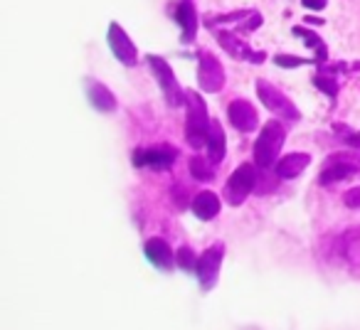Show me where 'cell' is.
Masks as SVG:
<instances>
[{"instance_id":"30bf717a","label":"cell","mask_w":360,"mask_h":330,"mask_svg":"<svg viewBox=\"0 0 360 330\" xmlns=\"http://www.w3.org/2000/svg\"><path fill=\"white\" fill-rule=\"evenodd\" d=\"M227 116H230L232 126H235L237 131H242V133H252V131L257 128V121H259L257 109L245 99L232 101V104L227 106Z\"/></svg>"},{"instance_id":"ffe728a7","label":"cell","mask_w":360,"mask_h":330,"mask_svg":"<svg viewBox=\"0 0 360 330\" xmlns=\"http://www.w3.org/2000/svg\"><path fill=\"white\" fill-rule=\"evenodd\" d=\"M294 35L304 37L306 45L314 47V50H319V60H321V62L326 60V55H328V52H326V45H323V42H321V37H319V35H314V32H309V30H306V27H296Z\"/></svg>"},{"instance_id":"7402d4cb","label":"cell","mask_w":360,"mask_h":330,"mask_svg":"<svg viewBox=\"0 0 360 330\" xmlns=\"http://www.w3.org/2000/svg\"><path fill=\"white\" fill-rule=\"evenodd\" d=\"M343 202H345V207H350V210H360V185L350 187V190L343 195Z\"/></svg>"},{"instance_id":"3957f363","label":"cell","mask_w":360,"mask_h":330,"mask_svg":"<svg viewBox=\"0 0 360 330\" xmlns=\"http://www.w3.org/2000/svg\"><path fill=\"white\" fill-rule=\"evenodd\" d=\"M255 89H257V94H259L262 104H264L271 114H276L279 119H286V121H299L301 119V114L294 106V101H291L281 89H276L274 84H269L266 79H257Z\"/></svg>"},{"instance_id":"cb8c5ba5","label":"cell","mask_w":360,"mask_h":330,"mask_svg":"<svg viewBox=\"0 0 360 330\" xmlns=\"http://www.w3.org/2000/svg\"><path fill=\"white\" fill-rule=\"evenodd\" d=\"M316 84H319L321 89H323L328 96H335V91H338V86H335V81H333V79H326V77H316Z\"/></svg>"},{"instance_id":"5b68a950","label":"cell","mask_w":360,"mask_h":330,"mask_svg":"<svg viewBox=\"0 0 360 330\" xmlns=\"http://www.w3.org/2000/svg\"><path fill=\"white\" fill-rule=\"evenodd\" d=\"M148 65H150V70H153V77L158 79V86L163 89L168 104L178 106L180 101H183V89H180V84L175 81V74H173V70H170V65L163 57H155V55H148Z\"/></svg>"},{"instance_id":"9c48e42d","label":"cell","mask_w":360,"mask_h":330,"mask_svg":"<svg viewBox=\"0 0 360 330\" xmlns=\"http://www.w3.org/2000/svg\"><path fill=\"white\" fill-rule=\"evenodd\" d=\"M109 47L116 60L124 62L126 67H134L136 60H139V50H136V45L129 40V35H126V30L119 22H111L109 25Z\"/></svg>"},{"instance_id":"44dd1931","label":"cell","mask_w":360,"mask_h":330,"mask_svg":"<svg viewBox=\"0 0 360 330\" xmlns=\"http://www.w3.org/2000/svg\"><path fill=\"white\" fill-rule=\"evenodd\" d=\"M195 264H198V259H195V254H193L191 246H180V249H178V266H180V269L193 271V269H195Z\"/></svg>"},{"instance_id":"9a60e30c","label":"cell","mask_w":360,"mask_h":330,"mask_svg":"<svg viewBox=\"0 0 360 330\" xmlns=\"http://www.w3.org/2000/svg\"><path fill=\"white\" fill-rule=\"evenodd\" d=\"M207 155H210V160H215V163H222L225 160V145H227V138H225V131H222V126L217 124V121H212L210 124V133H207Z\"/></svg>"},{"instance_id":"52a82bcc","label":"cell","mask_w":360,"mask_h":330,"mask_svg":"<svg viewBox=\"0 0 360 330\" xmlns=\"http://www.w3.org/2000/svg\"><path fill=\"white\" fill-rule=\"evenodd\" d=\"M198 81H200L202 91H222L225 86V70L217 62V57H212L210 52H200V65H198Z\"/></svg>"},{"instance_id":"7a4b0ae2","label":"cell","mask_w":360,"mask_h":330,"mask_svg":"<svg viewBox=\"0 0 360 330\" xmlns=\"http://www.w3.org/2000/svg\"><path fill=\"white\" fill-rule=\"evenodd\" d=\"M286 138V131L279 121H269V124L262 128L259 138L255 143V163L259 171H271L276 163V153L281 150Z\"/></svg>"},{"instance_id":"603a6c76","label":"cell","mask_w":360,"mask_h":330,"mask_svg":"<svg viewBox=\"0 0 360 330\" xmlns=\"http://www.w3.org/2000/svg\"><path fill=\"white\" fill-rule=\"evenodd\" d=\"M274 62L279 67H301V65H309V60H301V57H286V55H276Z\"/></svg>"},{"instance_id":"d4e9b609","label":"cell","mask_w":360,"mask_h":330,"mask_svg":"<svg viewBox=\"0 0 360 330\" xmlns=\"http://www.w3.org/2000/svg\"><path fill=\"white\" fill-rule=\"evenodd\" d=\"M301 3H304V8H309V11H323L328 0H301Z\"/></svg>"},{"instance_id":"277c9868","label":"cell","mask_w":360,"mask_h":330,"mask_svg":"<svg viewBox=\"0 0 360 330\" xmlns=\"http://www.w3.org/2000/svg\"><path fill=\"white\" fill-rule=\"evenodd\" d=\"M255 183H257V168L250 163H242L240 168L232 173L230 180H227V185H225L227 202L235 207L242 205V202L252 195V190H255Z\"/></svg>"},{"instance_id":"2e32d148","label":"cell","mask_w":360,"mask_h":330,"mask_svg":"<svg viewBox=\"0 0 360 330\" xmlns=\"http://www.w3.org/2000/svg\"><path fill=\"white\" fill-rule=\"evenodd\" d=\"M217 40H220V45L225 47V50L230 52L232 57H242V60L262 62V55H252L250 47H247L245 42L237 40V35H232V32H217Z\"/></svg>"},{"instance_id":"8fae6325","label":"cell","mask_w":360,"mask_h":330,"mask_svg":"<svg viewBox=\"0 0 360 330\" xmlns=\"http://www.w3.org/2000/svg\"><path fill=\"white\" fill-rule=\"evenodd\" d=\"M143 251H146V256H148V261L153 266H158V269H163V271L173 269V249H170L165 239L153 237V239L146 242Z\"/></svg>"},{"instance_id":"5bb4252c","label":"cell","mask_w":360,"mask_h":330,"mask_svg":"<svg viewBox=\"0 0 360 330\" xmlns=\"http://www.w3.org/2000/svg\"><path fill=\"white\" fill-rule=\"evenodd\" d=\"M193 212H195L198 220H212V217H217V212H220V200H217V195H212L210 190H202L195 195V200H193Z\"/></svg>"},{"instance_id":"7c38bea8","label":"cell","mask_w":360,"mask_h":330,"mask_svg":"<svg viewBox=\"0 0 360 330\" xmlns=\"http://www.w3.org/2000/svg\"><path fill=\"white\" fill-rule=\"evenodd\" d=\"M311 158L306 153H291V155H284V158L276 163V176L281 180H291V178H299L301 173L309 168Z\"/></svg>"},{"instance_id":"4fadbf2b","label":"cell","mask_w":360,"mask_h":330,"mask_svg":"<svg viewBox=\"0 0 360 330\" xmlns=\"http://www.w3.org/2000/svg\"><path fill=\"white\" fill-rule=\"evenodd\" d=\"M175 20L183 27V42H191L198 30V11L193 8V0H183L175 8Z\"/></svg>"},{"instance_id":"e0dca14e","label":"cell","mask_w":360,"mask_h":330,"mask_svg":"<svg viewBox=\"0 0 360 330\" xmlns=\"http://www.w3.org/2000/svg\"><path fill=\"white\" fill-rule=\"evenodd\" d=\"M89 101H91V106H94L96 111H104V114H109V111L116 109L114 94H111L104 84H99V81H91V84H89Z\"/></svg>"},{"instance_id":"ba28073f","label":"cell","mask_w":360,"mask_h":330,"mask_svg":"<svg viewBox=\"0 0 360 330\" xmlns=\"http://www.w3.org/2000/svg\"><path fill=\"white\" fill-rule=\"evenodd\" d=\"M178 158V150L170 145H153V148L139 150L134 155V163L139 168H150V171H168Z\"/></svg>"},{"instance_id":"ac0fdd59","label":"cell","mask_w":360,"mask_h":330,"mask_svg":"<svg viewBox=\"0 0 360 330\" xmlns=\"http://www.w3.org/2000/svg\"><path fill=\"white\" fill-rule=\"evenodd\" d=\"M355 173H358V168H355L353 163L335 160V163H330L328 168H323V173H321V185H330V183L345 180V178L355 176Z\"/></svg>"},{"instance_id":"8992f818","label":"cell","mask_w":360,"mask_h":330,"mask_svg":"<svg viewBox=\"0 0 360 330\" xmlns=\"http://www.w3.org/2000/svg\"><path fill=\"white\" fill-rule=\"evenodd\" d=\"M222 256H225V244H212L210 249H205L200 254L195 264V274L200 279L202 289L210 291L217 281V274H220V264H222Z\"/></svg>"},{"instance_id":"6da1fadb","label":"cell","mask_w":360,"mask_h":330,"mask_svg":"<svg viewBox=\"0 0 360 330\" xmlns=\"http://www.w3.org/2000/svg\"><path fill=\"white\" fill-rule=\"evenodd\" d=\"M186 106H188V119H186V138L193 148H202L207 143V133H210V124L207 119L205 101L195 94V91H188L186 94Z\"/></svg>"},{"instance_id":"d6986e66","label":"cell","mask_w":360,"mask_h":330,"mask_svg":"<svg viewBox=\"0 0 360 330\" xmlns=\"http://www.w3.org/2000/svg\"><path fill=\"white\" fill-rule=\"evenodd\" d=\"M212 165H217L215 160H205V158H200V155H193V158H191L193 178H198L200 183L212 180V178H215V168H212Z\"/></svg>"}]
</instances>
